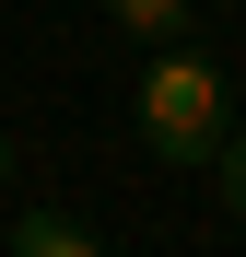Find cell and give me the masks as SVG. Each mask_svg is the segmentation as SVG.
I'll list each match as a JSON object with an SVG mask.
<instances>
[{
  "mask_svg": "<svg viewBox=\"0 0 246 257\" xmlns=\"http://www.w3.org/2000/svg\"><path fill=\"white\" fill-rule=\"evenodd\" d=\"M129 128H141L152 164H211L223 128H234V82L199 59V47H152L141 94H129Z\"/></svg>",
  "mask_w": 246,
  "mask_h": 257,
  "instance_id": "obj_1",
  "label": "cell"
},
{
  "mask_svg": "<svg viewBox=\"0 0 246 257\" xmlns=\"http://www.w3.org/2000/svg\"><path fill=\"white\" fill-rule=\"evenodd\" d=\"M12 257H106L70 210H12Z\"/></svg>",
  "mask_w": 246,
  "mask_h": 257,
  "instance_id": "obj_2",
  "label": "cell"
},
{
  "mask_svg": "<svg viewBox=\"0 0 246 257\" xmlns=\"http://www.w3.org/2000/svg\"><path fill=\"white\" fill-rule=\"evenodd\" d=\"M188 12H199V0H106V24L141 35V47H188Z\"/></svg>",
  "mask_w": 246,
  "mask_h": 257,
  "instance_id": "obj_3",
  "label": "cell"
},
{
  "mask_svg": "<svg viewBox=\"0 0 246 257\" xmlns=\"http://www.w3.org/2000/svg\"><path fill=\"white\" fill-rule=\"evenodd\" d=\"M211 176H223V210H246V128H223V152H211Z\"/></svg>",
  "mask_w": 246,
  "mask_h": 257,
  "instance_id": "obj_4",
  "label": "cell"
},
{
  "mask_svg": "<svg viewBox=\"0 0 246 257\" xmlns=\"http://www.w3.org/2000/svg\"><path fill=\"white\" fill-rule=\"evenodd\" d=\"M199 12H246V0H199Z\"/></svg>",
  "mask_w": 246,
  "mask_h": 257,
  "instance_id": "obj_5",
  "label": "cell"
},
{
  "mask_svg": "<svg viewBox=\"0 0 246 257\" xmlns=\"http://www.w3.org/2000/svg\"><path fill=\"white\" fill-rule=\"evenodd\" d=\"M0 176H12V141H0Z\"/></svg>",
  "mask_w": 246,
  "mask_h": 257,
  "instance_id": "obj_6",
  "label": "cell"
}]
</instances>
